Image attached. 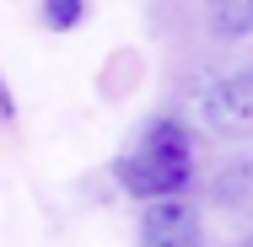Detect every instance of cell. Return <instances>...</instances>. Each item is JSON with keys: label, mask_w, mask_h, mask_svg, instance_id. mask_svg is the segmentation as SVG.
I'll use <instances>...</instances> for the list:
<instances>
[{"label": "cell", "mask_w": 253, "mask_h": 247, "mask_svg": "<svg viewBox=\"0 0 253 247\" xmlns=\"http://www.w3.org/2000/svg\"><path fill=\"white\" fill-rule=\"evenodd\" d=\"M194 172V145H189V129L172 124V118H156L151 129L135 140V150L119 161V183L129 188L135 199H172Z\"/></svg>", "instance_id": "cell-1"}, {"label": "cell", "mask_w": 253, "mask_h": 247, "mask_svg": "<svg viewBox=\"0 0 253 247\" xmlns=\"http://www.w3.org/2000/svg\"><path fill=\"white\" fill-rule=\"evenodd\" d=\"M205 124L215 135H253V70L226 75L205 97Z\"/></svg>", "instance_id": "cell-2"}, {"label": "cell", "mask_w": 253, "mask_h": 247, "mask_svg": "<svg viewBox=\"0 0 253 247\" xmlns=\"http://www.w3.org/2000/svg\"><path fill=\"white\" fill-rule=\"evenodd\" d=\"M140 247H205L200 215L183 199H156L140 220Z\"/></svg>", "instance_id": "cell-3"}, {"label": "cell", "mask_w": 253, "mask_h": 247, "mask_svg": "<svg viewBox=\"0 0 253 247\" xmlns=\"http://www.w3.org/2000/svg\"><path fill=\"white\" fill-rule=\"evenodd\" d=\"M210 22L221 38H248L253 33V0H215L210 5Z\"/></svg>", "instance_id": "cell-4"}, {"label": "cell", "mask_w": 253, "mask_h": 247, "mask_svg": "<svg viewBox=\"0 0 253 247\" xmlns=\"http://www.w3.org/2000/svg\"><path fill=\"white\" fill-rule=\"evenodd\" d=\"M43 22H49L54 33L76 27V22H81V0H43Z\"/></svg>", "instance_id": "cell-5"}]
</instances>
